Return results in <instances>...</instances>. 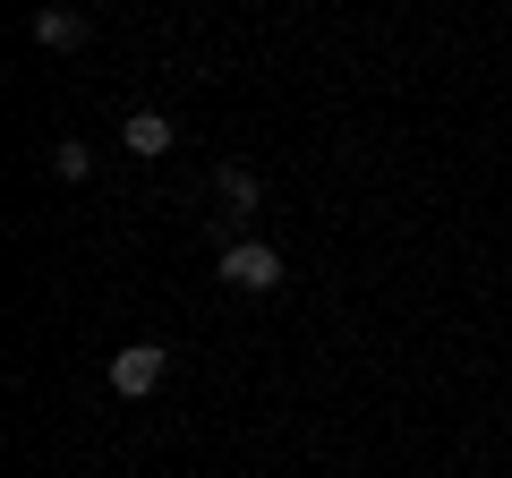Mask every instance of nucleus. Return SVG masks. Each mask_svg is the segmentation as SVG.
Returning a JSON list of instances; mask_svg holds the SVG:
<instances>
[{"mask_svg": "<svg viewBox=\"0 0 512 478\" xmlns=\"http://www.w3.org/2000/svg\"><path fill=\"white\" fill-rule=\"evenodd\" d=\"M163 376H171V350L163 342H120V350H111V393H120V402H146Z\"/></svg>", "mask_w": 512, "mask_h": 478, "instance_id": "1", "label": "nucleus"}, {"mask_svg": "<svg viewBox=\"0 0 512 478\" xmlns=\"http://www.w3.org/2000/svg\"><path fill=\"white\" fill-rule=\"evenodd\" d=\"M222 282L265 299V291H282V257L265 248V239H231V248H222Z\"/></svg>", "mask_w": 512, "mask_h": 478, "instance_id": "2", "label": "nucleus"}, {"mask_svg": "<svg viewBox=\"0 0 512 478\" xmlns=\"http://www.w3.org/2000/svg\"><path fill=\"white\" fill-rule=\"evenodd\" d=\"M120 146L137 154V163H163V154L180 146V129H171L163 111H128V120H120Z\"/></svg>", "mask_w": 512, "mask_h": 478, "instance_id": "3", "label": "nucleus"}, {"mask_svg": "<svg viewBox=\"0 0 512 478\" xmlns=\"http://www.w3.org/2000/svg\"><path fill=\"white\" fill-rule=\"evenodd\" d=\"M35 43H43V52H77V43H86V18L60 9V0H43V9H35Z\"/></svg>", "mask_w": 512, "mask_h": 478, "instance_id": "4", "label": "nucleus"}, {"mask_svg": "<svg viewBox=\"0 0 512 478\" xmlns=\"http://www.w3.org/2000/svg\"><path fill=\"white\" fill-rule=\"evenodd\" d=\"M214 188L231 197V214H248V205L265 197V188H256V171H239V163H222V180H214Z\"/></svg>", "mask_w": 512, "mask_h": 478, "instance_id": "5", "label": "nucleus"}, {"mask_svg": "<svg viewBox=\"0 0 512 478\" xmlns=\"http://www.w3.org/2000/svg\"><path fill=\"white\" fill-rule=\"evenodd\" d=\"M52 171H60V180H86V171H94V154L77 146V137H60V146H52Z\"/></svg>", "mask_w": 512, "mask_h": 478, "instance_id": "6", "label": "nucleus"}]
</instances>
